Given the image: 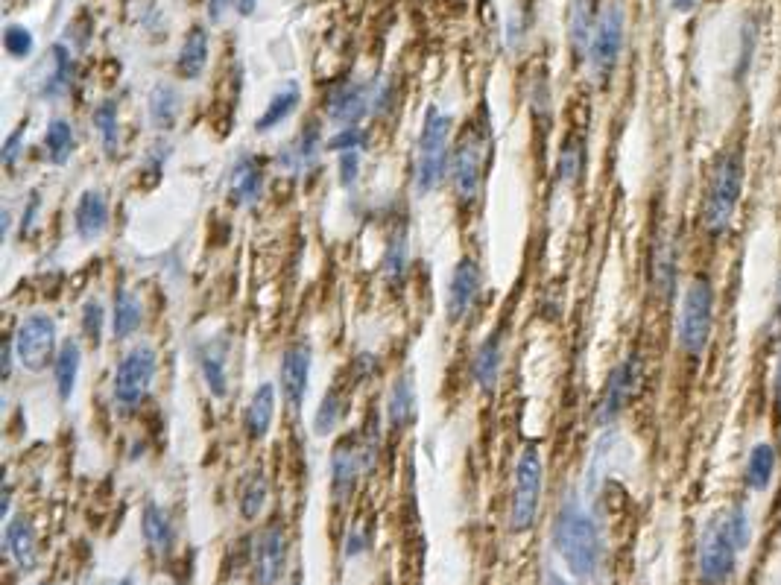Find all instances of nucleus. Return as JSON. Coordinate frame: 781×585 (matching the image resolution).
Wrapping results in <instances>:
<instances>
[{"label":"nucleus","instance_id":"nucleus-55","mask_svg":"<svg viewBox=\"0 0 781 585\" xmlns=\"http://www.w3.org/2000/svg\"><path fill=\"white\" fill-rule=\"evenodd\" d=\"M118 585H132V580H120Z\"/></svg>","mask_w":781,"mask_h":585},{"label":"nucleus","instance_id":"nucleus-54","mask_svg":"<svg viewBox=\"0 0 781 585\" xmlns=\"http://www.w3.org/2000/svg\"><path fill=\"white\" fill-rule=\"evenodd\" d=\"M547 585H568V583H565L559 574H553V571H550V574H547Z\"/></svg>","mask_w":781,"mask_h":585},{"label":"nucleus","instance_id":"nucleus-8","mask_svg":"<svg viewBox=\"0 0 781 585\" xmlns=\"http://www.w3.org/2000/svg\"><path fill=\"white\" fill-rule=\"evenodd\" d=\"M15 357L24 369L30 372H44L47 363L56 360V319L50 313H30L27 319H21L15 337Z\"/></svg>","mask_w":781,"mask_h":585},{"label":"nucleus","instance_id":"nucleus-40","mask_svg":"<svg viewBox=\"0 0 781 585\" xmlns=\"http://www.w3.org/2000/svg\"><path fill=\"white\" fill-rule=\"evenodd\" d=\"M583 173V141L577 138H568L562 153H559V167H556V176L562 185H574Z\"/></svg>","mask_w":781,"mask_h":585},{"label":"nucleus","instance_id":"nucleus-4","mask_svg":"<svg viewBox=\"0 0 781 585\" xmlns=\"http://www.w3.org/2000/svg\"><path fill=\"white\" fill-rule=\"evenodd\" d=\"M451 115H442L436 106H430L422 135H419V156H416V191L419 194H433L448 173L451 161Z\"/></svg>","mask_w":781,"mask_h":585},{"label":"nucleus","instance_id":"nucleus-9","mask_svg":"<svg viewBox=\"0 0 781 585\" xmlns=\"http://www.w3.org/2000/svg\"><path fill=\"white\" fill-rule=\"evenodd\" d=\"M158 369V357L153 346L147 343H138L132 349L123 354V360L115 369V381H112V390H115V401L120 407H135L150 387H153V378H156Z\"/></svg>","mask_w":781,"mask_h":585},{"label":"nucleus","instance_id":"nucleus-35","mask_svg":"<svg viewBox=\"0 0 781 585\" xmlns=\"http://www.w3.org/2000/svg\"><path fill=\"white\" fill-rule=\"evenodd\" d=\"M594 9H597V0H574V12H571V44H574L577 56H586L588 47H591V36H594V27H597Z\"/></svg>","mask_w":781,"mask_h":585},{"label":"nucleus","instance_id":"nucleus-17","mask_svg":"<svg viewBox=\"0 0 781 585\" xmlns=\"http://www.w3.org/2000/svg\"><path fill=\"white\" fill-rule=\"evenodd\" d=\"M322 153V132L316 123H308L278 156V167H284L293 176H308L313 167L319 164Z\"/></svg>","mask_w":781,"mask_h":585},{"label":"nucleus","instance_id":"nucleus-48","mask_svg":"<svg viewBox=\"0 0 781 585\" xmlns=\"http://www.w3.org/2000/svg\"><path fill=\"white\" fill-rule=\"evenodd\" d=\"M21 141H24V129H18V132H15L9 141H6V147H3V164H6V167H12V164H15V158H18V153H15V150H18V144H21Z\"/></svg>","mask_w":781,"mask_h":585},{"label":"nucleus","instance_id":"nucleus-49","mask_svg":"<svg viewBox=\"0 0 781 585\" xmlns=\"http://www.w3.org/2000/svg\"><path fill=\"white\" fill-rule=\"evenodd\" d=\"M232 3H235V0H208V18H211V24H220Z\"/></svg>","mask_w":781,"mask_h":585},{"label":"nucleus","instance_id":"nucleus-34","mask_svg":"<svg viewBox=\"0 0 781 585\" xmlns=\"http://www.w3.org/2000/svg\"><path fill=\"white\" fill-rule=\"evenodd\" d=\"M44 150H47L50 164H56V167H62V164L71 161V153H74V126H71L65 117H53V120L47 123Z\"/></svg>","mask_w":781,"mask_h":585},{"label":"nucleus","instance_id":"nucleus-24","mask_svg":"<svg viewBox=\"0 0 781 585\" xmlns=\"http://www.w3.org/2000/svg\"><path fill=\"white\" fill-rule=\"evenodd\" d=\"M275 419V387L273 384H261L258 390L252 392L249 404H246V416H243V425H246V433L249 439H264L270 428H273Z\"/></svg>","mask_w":781,"mask_h":585},{"label":"nucleus","instance_id":"nucleus-37","mask_svg":"<svg viewBox=\"0 0 781 585\" xmlns=\"http://www.w3.org/2000/svg\"><path fill=\"white\" fill-rule=\"evenodd\" d=\"M94 129L100 135V144L106 150V156H115L120 144V120H118V106L115 103H100L94 109Z\"/></svg>","mask_w":781,"mask_h":585},{"label":"nucleus","instance_id":"nucleus-39","mask_svg":"<svg viewBox=\"0 0 781 585\" xmlns=\"http://www.w3.org/2000/svg\"><path fill=\"white\" fill-rule=\"evenodd\" d=\"M410 264V246H407V232H395L390 237L387 255H384V275L390 281H401Z\"/></svg>","mask_w":781,"mask_h":585},{"label":"nucleus","instance_id":"nucleus-23","mask_svg":"<svg viewBox=\"0 0 781 585\" xmlns=\"http://www.w3.org/2000/svg\"><path fill=\"white\" fill-rule=\"evenodd\" d=\"M226 351H229V346L223 340H211L199 349V372H202V381L214 398H226V392H229Z\"/></svg>","mask_w":781,"mask_h":585},{"label":"nucleus","instance_id":"nucleus-26","mask_svg":"<svg viewBox=\"0 0 781 585\" xmlns=\"http://www.w3.org/2000/svg\"><path fill=\"white\" fill-rule=\"evenodd\" d=\"M299 100H302L299 82H284L273 97H270L264 115L255 120V132H273V129H278L287 117L299 109Z\"/></svg>","mask_w":781,"mask_h":585},{"label":"nucleus","instance_id":"nucleus-43","mask_svg":"<svg viewBox=\"0 0 781 585\" xmlns=\"http://www.w3.org/2000/svg\"><path fill=\"white\" fill-rule=\"evenodd\" d=\"M726 524H729V533H732V539H735V545L746 547L749 545V536H752V527H749V512L743 504L738 507H732L726 512Z\"/></svg>","mask_w":781,"mask_h":585},{"label":"nucleus","instance_id":"nucleus-7","mask_svg":"<svg viewBox=\"0 0 781 585\" xmlns=\"http://www.w3.org/2000/svg\"><path fill=\"white\" fill-rule=\"evenodd\" d=\"M624 36H626V15H624V3L621 0H612L600 15H597V27H594V36H591V47H588V65H591V74L606 82L612 77L618 59H621V50H624Z\"/></svg>","mask_w":781,"mask_h":585},{"label":"nucleus","instance_id":"nucleus-10","mask_svg":"<svg viewBox=\"0 0 781 585\" xmlns=\"http://www.w3.org/2000/svg\"><path fill=\"white\" fill-rule=\"evenodd\" d=\"M483 164H486V132H469L463 135L454 161H451V182L454 194L463 205H471L480 196L483 185Z\"/></svg>","mask_w":781,"mask_h":585},{"label":"nucleus","instance_id":"nucleus-51","mask_svg":"<svg viewBox=\"0 0 781 585\" xmlns=\"http://www.w3.org/2000/svg\"><path fill=\"white\" fill-rule=\"evenodd\" d=\"M697 3H700V0H670V6H673L676 12H691Z\"/></svg>","mask_w":781,"mask_h":585},{"label":"nucleus","instance_id":"nucleus-18","mask_svg":"<svg viewBox=\"0 0 781 585\" xmlns=\"http://www.w3.org/2000/svg\"><path fill=\"white\" fill-rule=\"evenodd\" d=\"M74 229H77L79 240H85V243H94L106 234V229H109V202H106L103 191L88 188L85 194L79 196L77 208H74Z\"/></svg>","mask_w":781,"mask_h":585},{"label":"nucleus","instance_id":"nucleus-28","mask_svg":"<svg viewBox=\"0 0 781 585\" xmlns=\"http://www.w3.org/2000/svg\"><path fill=\"white\" fill-rule=\"evenodd\" d=\"M79 366H82V349L77 340H65L59 346V354L53 360V378H56V392L62 401H68L77 390Z\"/></svg>","mask_w":781,"mask_h":585},{"label":"nucleus","instance_id":"nucleus-45","mask_svg":"<svg viewBox=\"0 0 781 585\" xmlns=\"http://www.w3.org/2000/svg\"><path fill=\"white\" fill-rule=\"evenodd\" d=\"M360 153L363 150L340 153V182H343V188H354V182L360 176Z\"/></svg>","mask_w":781,"mask_h":585},{"label":"nucleus","instance_id":"nucleus-50","mask_svg":"<svg viewBox=\"0 0 781 585\" xmlns=\"http://www.w3.org/2000/svg\"><path fill=\"white\" fill-rule=\"evenodd\" d=\"M773 401H776V410H781V351L776 360V375H773Z\"/></svg>","mask_w":781,"mask_h":585},{"label":"nucleus","instance_id":"nucleus-32","mask_svg":"<svg viewBox=\"0 0 781 585\" xmlns=\"http://www.w3.org/2000/svg\"><path fill=\"white\" fill-rule=\"evenodd\" d=\"M147 103H150V120H153V126H156L158 132L173 129V123L179 117V106H182L179 91L173 85H167V82H158V85H153Z\"/></svg>","mask_w":781,"mask_h":585},{"label":"nucleus","instance_id":"nucleus-52","mask_svg":"<svg viewBox=\"0 0 781 585\" xmlns=\"http://www.w3.org/2000/svg\"><path fill=\"white\" fill-rule=\"evenodd\" d=\"M235 3H237V12H240V15H252L258 0H235Z\"/></svg>","mask_w":781,"mask_h":585},{"label":"nucleus","instance_id":"nucleus-42","mask_svg":"<svg viewBox=\"0 0 781 585\" xmlns=\"http://www.w3.org/2000/svg\"><path fill=\"white\" fill-rule=\"evenodd\" d=\"M103 325H106V311L97 299H88L82 305V334L88 337V343L100 346V337H103Z\"/></svg>","mask_w":781,"mask_h":585},{"label":"nucleus","instance_id":"nucleus-27","mask_svg":"<svg viewBox=\"0 0 781 585\" xmlns=\"http://www.w3.org/2000/svg\"><path fill=\"white\" fill-rule=\"evenodd\" d=\"M416 419V387L413 375H401L392 384L390 398H387V422L392 430H404Z\"/></svg>","mask_w":781,"mask_h":585},{"label":"nucleus","instance_id":"nucleus-36","mask_svg":"<svg viewBox=\"0 0 781 585\" xmlns=\"http://www.w3.org/2000/svg\"><path fill=\"white\" fill-rule=\"evenodd\" d=\"M270 501V483L261 471L249 474L240 486V515L246 521H255Z\"/></svg>","mask_w":781,"mask_h":585},{"label":"nucleus","instance_id":"nucleus-14","mask_svg":"<svg viewBox=\"0 0 781 585\" xmlns=\"http://www.w3.org/2000/svg\"><path fill=\"white\" fill-rule=\"evenodd\" d=\"M287 565V536L284 527L270 524L258 539H255V550H252V574L258 585H275L284 574Z\"/></svg>","mask_w":781,"mask_h":585},{"label":"nucleus","instance_id":"nucleus-38","mask_svg":"<svg viewBox=\"0 0 781 585\" xmlns=\"http://www.w3.org/2000/svg\"><path fill=\"white\" fill-rule=\"evenodd\" d=\"M343 419V398L337 390H328L319 401V410L313 416V433L316 436H331Z\"/></svg>","mask_w":781,"mask_h":585},{"label":"nucleus","instance_id":"nucleus-53","mask_svg":"<svg viewBox=\"0 0 781 585\" xmlns=\"http://www.w3.org/2000/svg\"><path fill=\"white\" fill-rule=\"evenodd\" d=\"M773 322L781 328V275H779V296H776V313H773Z\"/></svg>","mask_w":781,"mask_h":585},{"label":"nucleus","instance_id":"nucleus-16","mask_svg":"<svg viewBox=\"0 0 781 585\" xmlns=\"http://www.w3.org/2000/svg\"><path fill=\"white\" fill-rule=\"evenodd\" d=\"M363 471H366V466H363L360 445L354 439H343L334 448V457H331V492H334L340 507L352 501L357 480H360Z\"/></svg>","mask_w":781,"mask_h":585},{"label":"nucleus","instance_id":"nucleus-33","mask_svg":"<svg viewBox=\"0 0 781 585\" xmlns=\"http://www.w3.org/2000/svg\"><path fill=\"white\" fill-rule=\"evenodd\" d=\"M141 530H144V542L150 545L153 553H167V550L173 547V524H170V515L158 507V504H147V507H144Z\"/></svg>","mask_w":781,"mask_h":585},{"label":"nucleus","instance_id":"nucleus-5","mask_svg":"<svg viewBox=\"0 0 781 585\" xmlns=\"http://www.w3.org/2000/svg\"><path fill=\"white\" fill-rule=\"evenodd\" d=\"M542 489H545V463L542 451L536 445H527L515 463V486H512V504H509V530L527 533L542 507Z\"/></svg>","mask_w":781,"mask_h":585},{"label":"nucleus","instance_id":"nucleus-47","mask_svg":"<svg viewBox=\"0 0 781 585\" xmlns=\"http://www.w3.org/2000/svg\"><path fill=\"white\" fill-rule=\"evenodd\" d=\"M366 547H369V536H366V530H363L360 524H354L352 530H349V536H346V556H349V559H352V556H360Z\"/></svg>","mask_w":781,"mask_h":585},{"label":"nucleus","instance_id":"nucleus-46","mask_svg":"<svg viewBox=\"0 0 781 585\" xmlns=\"http://www.w3.org/2000/svg\"><path fill=\"white\" fill-rule=\"evenodd\" d=\"M392 103V82L390 79H381L375 82V91H372V115H387Z\"/></svg>","mask_w":781,"mask_h":585},{"label":"nucleus","instance_id":"nucleus-21","mask_svg":"<svg viewBox=\"0 0 781 585\" xmlns=\"http://www.w3.org/2000/svg\"><path fill=\"white\" fill-rule=\"evenodd\" d=\"M676 278H679V255H676V243L673 237H656L653 243V258H650V281H653V290L662 296V299H670L676 293Z\"/></svg>","mask_w":781,"mask_h":585},{"label":"nucleus","instance_id":"nucleus-11","mask_svg":"<svg viewBox=\"0 0 781 585\" xmlns=\"http://www.w3.org/2000/svg\"><path fill=\"white\" fill-rule=\"evenodd\" d=\"M641 354H626L624 360L609 372V381L603 387L600 404H597V422L600 425H612L621 413L626 410V404L635 398V392L641 387Z\"/></svg>","mask_w":781,"mask_h":585},{"label":"nucleus","instance_id":"nucleus-29","mask_svg":"<svg viewBox=\"0 0 781 585\" xmlns=\"http://www.w3.org/2000/svg\"><path fill=\"white\" fill-rule=\"evenodd\" d=\"M205 65H208V33H205V27H194L182 41L176 71H179V77L196 79L202 77Z\"/></svg>","mask_w":781,"mask_h":585},{"label":"nucleus","instance_id":"nucleus-3","mask_svg":"<svg viewBox=\"0 0 781 585\" xmlns=\"http://www.w3.org/2000/svg\"><path fill=\"white\" fill-rule=\"evenodd\" d=\"M714 308H717V296H714V284L708 275H694L685 287L682 296V308H679V322H676V337H679V349L688 357H700L714 334Z\"/></svg>","mask_w":781,"mask_h":585},{"label":"nucleus","instance_id":"nucleus-12","mask_svg":"<svg viewBox=\"0 0 781 585\" xmlns=\"http://www.w3.org/2000/svg\"><path fill=\"white\" fill-rule=\"evenodd\" d=\"M311 360L313 351L305 340L290 343L287 349L281 351V363H278V384H281V398L284 404L299 413L308 395V384H311Z\"/></svg>","mask_w":781,"mask_h":585},{"label":"nucleus","instance_id":"nucleus-1","mask_svg":"<svg viewBox=\"0 0 781 585\" xmlns=\"http://www.w3.org/2000/svg\"><path fill=\"white\" fill-rule=\"evenodd\" d=\"M553 547L580 583H591L597 577L603 562V539L594 518L580 507L577 498H568L556 512Z\"/></svg>","mask_w":781,"mask_h":585},{"label":"nucleus","instance_id":"nucleus-25","mask_svg":"<svg viewBox=\"0 0 781 585\" xmlns=\"http://www.w3.org/2000/svg\"><path fill=\"white\" fill-rule=\"evenodd\" d=\"M776 474V448L770 442H758L743 466V483L749 492H767Z\"/></svg>","mask_w":781,"mask_h":585},{"label":"nucleus","instance_id":"nucleus-20","mask_svg":"<svg viewBox=\"0 0 781 585\" xmlns=\"http://www.w3.org/2000/svg\"><path fill=\"white\" fill-rule=\"evenodd\" d=\"M264 194V170L252 156H240L229 176V199L237 208H252Z\"/></svg>","mask_w":781,"mask_h":585},{"label":"nucleus","instance_id":"nucleus-44","mask_svg":"<svg viewBox=\"0 0 781 585\" xmlns=\"http://www.w3.org/2000/svg\"><path fill=\"white\" fill-rule=\"evenodd\" d=\"M366 144V135L360 126H349V129H340L331 141H328V150L334 153H354V150H363Z\"/></svg>","mask_w":781,"mask_h":585},{"label":"nucleus","instance_id":"nucleus-2","mask_svg":"<svg viewBox=\"0 0 781 585\" xmlns=\"http://www.w3.org/2000/svg\"><path fill=\"white\" fill-rule=\"evenodd\" d=\"M743 182H746L743 147L741 144H732L711 164L708 185H705L703 229L711 237H720V234H726L732 229V220H735L738 205H741Z\"/></svg>","mask_w":781,"mask_h":585},{"label":"nucleus","instance_id":"nucleus-15","mask_svg":"<svg viewBox=\"0 0 781 585\" xmlns=\"http://www.w3.org/2000/svg\"><path fill=\"white\" fill-rule=\"evenodd\" d=\"M480 284H483V275H480L477 261L469 255L460 258V264L454 267L451 281H448V302H445L451 322H463L469 316L477 296H480Z\"/></svg>","mask_w":781,"mask_h":585},{"label":"nucleus","instance_id":"nucleus-31","mask_svg":"<svg viewBox=\"0 0 781 585\" xmlns=\"http://www.w3.org/2000/svg\"><path fill=\"white\" fill-rule=\"evenodd\" d=\"M71 79H74L71 50H68L65 44H56V47H53V59H50V71H47L44 85H41V97H47V100L62 97V94L71 88Z\"/></svg>","mask_w":781,"mask_h":585},{"label":"nucleus","instance_id":"nucleus-41","mask_svg":"<svg viewBox=\"0 0 781 585\" xmlns=\"http://www.w3.org/2000/svg\"><path fill=\"white\" fill-rule=\"evenodd\" d=\"M3 47H6V53H9L12 59H27V56L33 53L36 41H33V33H30L27 27L9 24V27L3 30Z\"/></svg>","mask_w":781,"mask_h":585},{"label":"nucleus","instance_id":"nucleus-30","mask_svg":"<svg viewBox=\"0 0 781 585\" xmlns=\"http://www.w3.org/2000/svg\"><path fill=\"white\" fill-rule=\"evenodd\" d=\"M141 322H144L141 302L135 299L132 290L120 287L118 296H115V311H112V334H115L118 340H126V337H132V334L141 328Z\"/></svg>","mask_w":781,"mask_h":585},{"label":"nucleus","instance_id":"nucleus-6","mask_svg":"<svg viewBox=\"0 0 781 585\" xmlns=\"http://www.w3.org/2000/svg\"><path fill=\"white\" fill-rule=\"evenodd\" d=\"M738 553L741 547L735 545L729 524H726V512L708 518L703 527L700 545H697V574L703 585H726L735 577L738 568Z\"/></svg>","mask_w":781,"mask_h":585},{"label":"nucleus","instance_id":"nucleus-22","mask_svg":"<svg viewBox=\"0 0 781 585\" xmlns=\"http://www.w3.org/2000/svg\"><path fill=\"white\" fill-rule=\"evenodd\" d=\"M501 366H504V334L501 331H492L480 349L474 354V363H471V372H474V381L483 392H492L498 387V378H501Z\"/></svg>","mask_w":781,"mask_h":585},{"label":"nucleus","instance_id":"nucleus-56","mask_svg":"<svg viewBox=\"0 0 781 585\" xmlns=\"http://www.w3.org/2000/svg\"><path fill=\"white\" fill-rule=\"evenodd\" d=\"M41 585H56V583H41Z\"/></svg>","mask_w":781,"mask_h":585},{"label":"nucleus","instance_id":"nucleus-19","mask_svg":"<svg viewBox=\"0 0 781 585\" xmlns=\"http://www.w3.org/2000/svg\"><path fill=\"white\" fill-rule=\"evenodd\" d=\"M3 545L9 559L18 565V571H33L39 562V542H36V530L30 524V518H9L6 530H3Z\"/></svg>","mask_w":781,"mask_h":585},{"label":"nucleus","instance_id":"nucleus-13","mask_svg":"<svg viewBox=\"0 0 781 585\" xmlns=\"http://www.w3.org/2000/svg\"><path fill=\"white\" fill-rule=\"evenodd\" d=\"M372 91L375 82H343L328 97V120L340 129L357 126L366 115H372Z\"/></svg>","mask_w":781,"mask_h":585}]
</instances>
